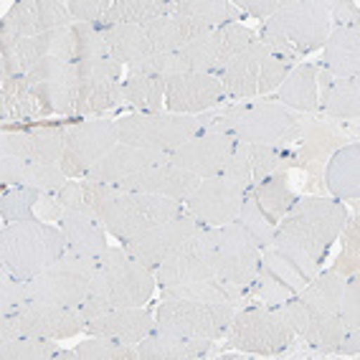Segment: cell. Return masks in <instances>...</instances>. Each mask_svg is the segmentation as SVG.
Returning a JSON list of instances; mask_svg holds the SVG:
<instances>
[{"instance_id": "cell-2", "label": "cell", "mask_w": 360, "mask_h": 360, "mask_svg": "<svg viewBox=\"0 0 360 360\" xmlns=\"http://www.w3.org/2000/svg\"><path fill=\"white\" fill-rule=\"evenodd\" d=\"M183 213L186 208L180 200L150 193H129L94 180V216L122 244L165 221L178 219Z\"/></svg>"}, {"instance_id": "cell-4", "label": "cell", "mask_w": 360, "mask_h": 360, "mask_svg": "<svg viewBox=\"0 0 360 360\" xmlns=\"http://www.w3.org/2000/svg\"><path fill=\"white\" fill-rule=\"evenodd\" d=\"M345 221L347 208L342 200L304 195L297 198L290 211L284 213V219L277 224V233L322 264L330 246L340 238Z\"/></svg>"}, {"instance_id": "cell-14", "label": "cell", "mask_w": 360, "mask_h": 360, "mask_svg": "<svg viewBox=\"0 0 360 360\" xmlns=\"http://www.w3.org/2000/svg\"><path fill=\"white\" fill-rule=\"evenodd\" d=\"M117 124L112 120H86L74 122L66 129V148L61 158V170L66 178H86L89 170L115 148Z\"/></svg>"}, {"instance_id": "cell-24", "label": "cell", "mask_w": 360, "mask_h": 360, "mask_svg": "<svg viewBox=\"0 0 360 360\" xmlns=\"http://www.w3.org/2000/svg\"><path fill=\"white\" fill-rule=\"evenodd\" d=\"M158 328L155 315L145 307H124V309H110L104 315L91 317L86 322V333L89 335H104L112 340L137 345L142 338H148Z\"/></svg>"}, {"instance_id": "cell-39", "label": "cell", "mask_w": 360, "mask_h": 360, "mask_svg": "<svg viewBox=\"0 0 360 360\" xmlns=\"http://www.w3.org/2000/svg\"><path fill=\"white\" fill-rule=\"evenodd\" d=\"M249 195L257 200V206L266 213V219L271 224H279L284 219V213L290 211L292 203L297 200L295 191L290 188V180L284 173H274L271 178L262 180L259 186L249 188Z\"/></svg>"}, {"instance_id": "cell-32", "label": "cell", "mask_w": 360, "mask_h": 360, "mask_svg": "<svg viewBox=\"0 0 360 360\" xmlns=\"http://www.w3.org/2000/svg\"><path fill=\"white\" fill-rule=\"evenodd\" d=\"M322 66L333 79H358L360 74V33L358 28H335L322 44Z\"/></svg>"}, {"instance_id": "cell-18", "label": "cell", "mask_w": 360, "mask_h": 360, "mask_svg": "<svg viewBox=\"0 0 360 360\" xmlns=\"http://www.w3.org/2000/svg\"><path fill=\"white\" fill-rule=\"evenodd\" d=\"M226 97L224 84L216 74H198V71H183L165 77V107L170 115H198Z\"/></svg>"}, {"instance_id": "cell-35", "label": "cell", "mask_w": 360, "mask_h": 360, "mask_svg": "<svg viewBox=\"0 0 360 360\" xmlns=\"http://www.w3.org/2000/svg\"><path fill=\"white\" fill-rule=\"evenodd\" d=\"M162 300H198L211 304H231L238 307L249 297V287H238L233 282H226L221 277H208L193 284H180V287H165L160 290Z\"/></svg>"}, {"instance_id": "cell-50", "label": "cell", "mask_w": 360, "mask_h": 360, "mask_svg": "<svg viewBox=\"0 0 360 360\" xmlns=\"http://www.w3.org/2000/svg\"><path fill=\"white\" fill-rule=\"evenodd\" d=\"M249 295L254 297L259 304H264V307L277 309V307H282L284 302H290L292 297H297V292L292 290L290 284H284L279 277H274L269 269L259 266V274H257V279H254V284L249 287Z\"/></svg>"}, {"instance_id": "cell-19", "label": "cell", "mask_w": 360, "mask_h": 360, "mask_svg": "<svg viewBox=\"0 0 360 360\" xmlns=\"http://www.w3.org/2000/svg\"><path fill=\"white\" fill-rule=\"evenodd\" d=\"M198 229H200L198 221H195L193 216L183 213V216H178V219L165 221V224L155 226V229H150V231L124 241L122 249L127 251L132 259H137V262L145 264L148 269L155 271L180 244H186L188 238L193 236Z\"/></svg>"}, {"instance_id": "cell-51", "label": "cell", "mask_w": 360, "mask_h": 360, "mask_svg": "<svg viewBox=\"0 0 360 360\" xmlns=\"http://www.w3.org/2000/svg\"><path fill=\"white\" fill-rule=\"evenodd\" d=\"M342 249L333 264V271L340 277L350 279L358 274V262H360V236H358V216H347L345 226H342Z\"/></svg>"}, {"instance_id": "cell-5", "label": "cell", "mask_w": 360, "mask_h": 360, "mask_svg": "<svg viewBox=\"0 0 360 360\" xmlns=\"http://www.w3.org/2000/svg\"><path fill=\"white\" fill-rule=\"evenodd\" d=\"M66 236L58 226L31 219L8 224L0 231V259L15 277L31 282L64 257Z\"/></svg>"}, {"instance_id": "cell-46", "label": "cell", "mask_w": 360, "mask_h": 360, "mask_svg": "<svg viewBox=\"0 0 360 360\" xmlns=\"http://www.w3.org/2000/svg\"><path fill=\"white\" fill-rule=\"evenodd\" d=\"M66 129H69V124H39V127H31L33 160L61 165L66 148Z\"/></svg>"}, {"instance_id": "cell-42", "label": "cell", "mask_w": 360, "mask_h": 360, "mask_svg": "<svg viewBox=\"0 0 360 360\" xmlns=\"http://www.w3.org/2000/svg\"><path fill=\"white\" fill-rule=\"evenodd\" d=\"M175 11L200 20L211 31L238 23V18H241V8L236 3H229V0H180V3H175Z\"/></svg>"}, {"instance_id": "cell-28", "label": "cell", "mask_w": 360, "mask_h": 360, "mask_svg": "<svg viewBox=\"0 0 360 360\" xmlns=\"http://www.w3.org/2000/svg\"><path fill=\"white\" fill-rule=\"evenodd\" d=\"M211 345L213 340L206 338H191L155 328L148 338L137 342V360H195L203 358Z\"/></svg>"}, {"instance_id": "cell-48", "label": "cell", "mask_w": 360, "mask_h": 360, "mask_svg": "<svg viewBox=\"0 0 360 360\" xmlns=\"http://www.w3.org/2000/svg\"><path fill=\"white\" fill-rule=\"evenodd\" d=\"M79 360H137V345L112 340L104 335H91L74 347Z\"/></svg>"}, {"instance_id": "cell-23", "label": "cell", "mask_w": 360, "mask_h": 360, "mask_svg": "<svg viewBox=\"0 0 360 360\" xmlns=\"http://www.w3.org/2000/svg\"><path fill=\"white\" fill-rule=\"evenodd\" d=\"M198 175L188 173V170H180L173 162H158V165H150L140 173L129 175V178L115 183V188L120 191H129V193H150V195H162V198H173L186 203L193 191L200 186Z\"/></svg>"}, {"instance_id": "cell-64", "label": "cell", "mask_w": 360, "mask_h": 360, "mask_svg": "<svg viewBox=\"0 0 360 360\" xmlns=\"http://www.w3.org/2000/svg\"><path fill=\"white\" fill-rule=\"evenodd\" d=\"M335 350H338L340 355H358L360 353V330H347Z\"/></svg>"}, {"instance_id": "cell-60", "label": "cell", "mask_w": 360, "mask_h": 360, "mask_svg": "<svg viewBox=\"0 0 360 360\" xmlns=\"http://www.w3.org/2000/svg\"><path fill=\"white\" fill-rule=\"evenodd\" d=\"M51 56L61 58L66 64H77V36H74V26L51 31Z\"/></svg>"}, {"instance_id": "cell-15", "label": "cell", "mask_w": 360, "mask_h": 360, "mask_svg": "<svg viewBox=\"0 0 360 360\" xmlns=\"http://www.w3.org/2000/svg\"><path fill=\"white\" fill-rule=\"evenodd\" d=\"M216 277V262H213V229L200 226L186 244L165 259L155 269V282L165 287H180V284H193L200 279Z\"/></svg>"}, {"instance_id": "cell-13", "label": "cell", "mask_w": 360, "mask_h": 360, "mask_svg": "<svg viewBox=\"0 0 360 360\" xmlns=\"http://www.w3.org/2000/svg\"><path fill=\"white\" fill-rule=\"evenodd\" d=\"M213 262L216 277L238 287H251L262 266V249L251 241L241 226L231 221L213 229Z\"/></svg>"}, {"instance_id": "cell-52", "label": "cell", "mask_w": 360, "mask_h": 360, "mask_svg": "<svg viewBox=\"0 0 360 360\" xmlns=\"http://www.w3.org/2000/svg\"><path fill=\"white\" fill-rule=\"evenodd\" d=\"M28 302H31V295H28L26 282L15 277L3 264V269H0V317L18 315Z\"/></svg>"}, {"instance_id": "cell-43", "label": "cell", "mask_w": 360, "mask_h": 360, "mask_svg": "<svg viewBox=\"0 0 360 360\" xmlns=\"http://www.w3.org/2000/svg\"><path fill=\"white\" fill-rule=\"evenodd\" d=\"M320 110L338 120H358L360 82L358 79H333L330 89L320 99Z\"/></svg>"}, {"instance_id": "cell-58", "label": "cell", "mask_w": 360, "mask_h": 360, "mask_svg": "<svg viewBox=\"0 0 360 360\" xmlns=\"http://www.w3.org/2000/svg\"><path fill=\"white\" fill-rule=\"evenodd\" d=\"M77 71H79V79H120L122 64L115 61L112 56L89 58V61H79Z\"/></svg>"}, {"instance_id": "cell-49", "label": "cell", "mask_w": 360, "mask_h": 360, "mask_svg": "<svg viewBox=\"0 0 360 360\" xmlns=\"http://www.w3.org/2000/svg\"><path fill=\"white\" fill-rule=\"evenodd\" d=\"M56 340H46V338L20 335L11 342H0V358L3 360H51L56 358Z\"/></svg>"}, {"instance_id": "cell-55", "label": "cell", "mask_w": 360, "mask_h": 360, "mask_svg": "<svg viewBox=\"0 0 360 360\" xmlns=\"http://www.w3.org/2000/svg\"><path fill=\"white\" fill-rule=\"evenodd\" d=\"M335 140H338V135L330 132L328 127H322V124L309 127L307 132H300V137H297V142H300V160H322L335 148Z\"/></svg>"}, {"instance_id": "cell-29", "label": "cell", "mask_w": 360, "mask_h": 360, "mask_svg": "<svg viewBox=\"0 0 360 360\" xmlns=\"http://www.w3.org/2000/svg\"><path fill=\"white\" fill-rule=\"evenodd\" d=\"M145 31H148L155 53H178L188 44H193L195 39L206 36L211 28L203 26L200 20L191 18V15L175 11V3H173V11L167 15H162V18L148 23Z\"/></svg>"}, {"instance_id": "cell-11", "label": "cell", "mask_w": 360, "mask_h": 360, "mask_svg": "<svg viewBox=\"0 0 360 360\" xmlns=\"http://www.w3.org/2000/svg\"><path fill=\"white\" fill-rule=\"evenodd\" d=\"M236 307L231 304H211L198 300H162L155 309V322L160 330L219 340L231 325Z\"/></svg>"}, {"instance_id": "cell-34", "label": "cell", "mask_w": 360, "mask_h": 360, "mask_svg": "<svg viewBox=\"0 0 360 360\" xmlns=\"http://www.w3.org/2000/svg\"><path fill=\"white\" fill-rule=\"evenodd\" d=\"M325 186L338 200L360 198V145L350 142L333 153L325 173Z\"/></svg>"}, {"instance_id": "cell-61", "label": "cell", "mask_w": 360, "mask_h": 360, "mask_svg": "<svg viewBox=\"0 0 360 360\" xmlns=\"http://www.w3.org/2000/svg\"><path fill=\"white\" fill-rule=\"evenodd\" d=\"M328 11H333L330 20L335 18L338 28H358L360 23V6L353 0H338V3H328Z\"/></svg>"}, {"instance_id": "cell-26", "label": "cell", "mask_w": 360, "mask_h": 360, "mask_svg": "<svg viewBox=\"0 0 360 360\" xmlns=\"http://www.w3.org/2000/svg\"><path fill=\"white\" fill-rule=\"evenodd\" d=\"M282 153L274 148H264V145H251V142H238L231 153V160L226 165L224 173L229 178L244 183L246 188L259 186L262 180L271 178L274 173L282 170Z\"/></svg>"}, {"instance_id": "cell-1", "label": "cell", "mask_w": 360, "mask_h": 360, "mask_svg": "<svg viewBox=\"0 0 360 360\" xmlns=\"http://www.w3.org/2000/svg\"><path fill=\"white\" fill-rule=\"evenodd\" d=\"M155 287L158 282L153 269L132 259L124 249H107L99 257L89 295L84 297L79 309L89 322L91 317L104 315L110 309L142 307L153 297Z\"/></svg>"}, {"instance_id": "cell-16", "label": "cell", "mask_w": 360, "mask_h": 360, "mask_svg": "<svg viewBox=\"0 0 360 360\" xmlns=\"http://www.w3.org/2000/svg\"><path fill=\"white\" fill-rule=\"evenodd\" d=\"M249 188L229 175H216V178H203L193 195L183 203L188 216H193L200 226L219 229V226L231 224L236 219L238 208L244 203Z\"/></svg>"}, {"instance_id": "cell-7", "label": "cell", "mask_w": 360, "mask_h": 360, "mask_svg": "<svg viewBox=\"0 0 360 360\" xmlns=\"http://www.w3.org/2000/svg\"><path fill=\"white\" fill-rule=\"evenodd\" d=\"M287 74H290V64L257 41L246 51L238 53L221 71L219 79L229 99H246L277 91Z\"/></svg>"}, {"instance_id": "cell-31", "label": "cell", "mask_w": 360, "mask_h": 360, "mask_svg": "<svg viewBox=\"0 0 360 360\" xmlns=\"http://www.w3.org/2000/svg\"><path fill=\"white\" fill-rule=\"evenodd\" d=\"M58 229L66 236V249L77 251L82 257L99 259L104 251L110 249V244H107V229L94 216L64 208L61 219H58Z\"/></svg>"}, {"instance_id": "cell-36", "label": "cell", "mask_w": 360, "mask_h": 360, "mask_svg": "<svg viewBox=\"0 0 360 360\" xmlns=\"http://www.w3.org/2000/svg\"><path fill=\"white\" fill-rule=\"evenodd\" d=\"M127 104L124 86L120 79H82L77 91L74 117H89L99 112H110Z\"/></svg>"}, {"instance_id": "cell-8", "label": "cell", "mask_w": 360, "mask_h": 360, "mask_svg": "<svg viewBox=\"0 0 360 360\" xmlns=\"http://www.w3.org/2000/svg\"><path fill=\"white\" fill-rule=\"evenodd\" d=\"M99 259L82 257L77 251H64V257L53 262L49 269L26 282L28 295L36 302L58 304V307H79L89 295V284L97 271Z\"/></svg>"}, {"instance_id": "cell-12", "label": "cell", "mask_w": 360, "mask_h": 360, "mask_svg": "<svg viewBox=\"0 0 360 360\" xmlns=\"http://www.w3.org/2000/svg\"><path fill=\"white\" fill-rule=\"evenodd\" d=\"M251 44H257L254 33L241 23H231L224 28H213L206 36L188 44L178 51L183 71H198V74H216L219 77L226 66Z\"/></svg>"}, {"instance_id": "cell-47", "label": "cell", "mask_w": 360, "mask_h": 360, "mask_svg": "<svg viewBox=\"0 0 360 360\" xmlns=\"http://www.w3.org/2000/svg\"><path fill=\"white\" fill-rule=\"evenodd\" d=\"M66 183H69V178L61 170V165H49V162H39V160L20 165L18 186L36 188L41 193H58Z\"/></svg>"}, {"instance_id": "cell-38", "label": "cell", "mask_w": 360, "mask_h": 360, "mask_svg": "<svg viewBox=\"0 0 360 360\" xmlns=\"http://www.w3.org/2000/svg\"><path fill=\"white\" fill-rule=\"evenodd\" d=\"M173 11V3H165V0H115L99 23L94 26L99 28H110V26H148L153 20L162 18Z\"/></svg>"}, {"instance_id": "cell-25", "label": "cell", "mask_w": 360, "mask_h": 360, "mask_svg": "<svg viewBox=\"0 0 360 360\" xmlns=\"http://www.w3.org/2000/svg\"><path fill=\"white\" fill-rule=\"evenodd\" d=\"M158 162H167V155L117 142L115 148L104 155L97 165L91 167L86 178L97 180V183H107V186H115L120 180L140 173V170H145V167H150V165H158Z\"/></svg>"}, {"instance_id": "cell-17", "label": "cell", "mask_w": 360, "mask_h": 360, "mask_svg": "<svg viewBox=\"0 0 360 360\" xmlns=\"http://www.w3.org/2000/svg\"><path fill=\"white\" fill-rule=\"evenodd\" d=\"M233 148H236V137L229 132H198L167 155V162L198 178H216V175H224Z\"/></svg>"}, {"instance_id": "cell-54", "label": "cell", "mask_w": 360, "mask_h": 360, "mask_svg": "<svg viewBox=\"0 0 360 360\" xmlns=\"http://www.w3.org/2000/svg\"><path fill=\"white\" fill-rule=\"evenodd\" d=\"M74 36H77V64L110 56V46L104 41L102 28L94 23H74Z\"/></svg>"}, {"instance_id": "cell-62", "label": "cell", "mask_w": 360, "mask_h": 360, "mask_svg": "<svg viewBox=\"0 0 360 360\" xmlns=\"http://www.w3.org/2000/svg\"><path fill=\"white\" fill-rule=\"evenodd\" d=\"M284 0H244V3H236L241 11L251 13V18H269L282 8Z\"/></svg>"}, {"instance_id": "cell-22", "label": "cell", "mask_w": 360, "mask_h": 360, "mask_svg": "<svg viewBox=\"0 0 360 360\" xmlns=\"http://www.w3.org/2000/svg\"><path fill=\"white\" fill-rule=\"evenodd\" d=\"M66 26H74V18L64 0H20L3 18V31L20 39L44 36Z\"/></svg>"}, {"instance_id": "cell-3", "label": "cell", "mask_w": 360, "mask_h": 360, "mask_svg": "<svg viewBox=\"0 0 360 360\" xmlns=\"http://www.w3.org/2000/svg\"><path fill=\"white\" fill-rule=\"evenodd\" d=\"M330 33V11L322 0H284L277 13L264 20L259 44L290 64L292 58L322 49Z\"/></svg>"}, {"instance_id": "cell-10", "label": "cell", "mask_w": 360, "mask_h": 360, "mask_svg": "<svg viewBox=\"0 0 360 360\" xmlns=\"http://www.w3.org/2000/svg\"><path fill=\"white\" fill-rule=\"evenodd\" d=\"M295 330L279 309L249 307L236 309L226 330V345L251 355H277L295 345Z\"/></svg>"}, {"instance_id": "cell-59", "label": "cell", "mask_w": 360, "mask_h": 360, "mask_svg": "<svg viewBox=\"0 0 360 360\" xmlns=\"http://www.w3.org/2000/svg\"><path fill=\"white\" fill-rule=\"evenodd\" d=\"M112 3L107 0H71L69 13L74 23H99L107 15Z\"/></svg>"}, {"instance_id": "cell-27", "label": "cell", "mask_w": 360, "mask_h": 360, "mask_svg": "<svg viewBox=\"0 0 360 360\" xmlns=\"http://www.w3.org/2000/svg\"><path fill=\"white\" fill-rule=\"evenodd\" d=\"M46 56H51V33L20 39L0 28V79L26 77Z\"/></svg>"}, {"instance_id": "cell-44", "label": "cell", "mask_w": 360, "mask_h": 360, "mask_svg": "<svg viewBox=\"0 0 360 360\" xmlns=\"http://www.w3.org/2000/svg\"><path fill=\"white\" fill-rule=\"evenodd\" d=\"M233 224L241 226V229L249 233L251 241H254L262 251L269 249L271 238H274V233H277V224H271V221L266 219V213L257 206V200L251 198L249 193H246L244 203H241V208H238Z\"/></svg>"}, {"instance_id": "cell-53", "label": "cell", "mask_w": 360, "mask_h": 360, "mask_svg": "<svg viewBox=\"0 0 360 360\" xmlns=\"http://www.w3.org/2000/svg\"><path fill=\"white\" fill-rule=\"evenodd\" d=\"M56 200L64 208H69V211L94 216V180H89V178L69 180V183L56 193ZM94 219H97V216H94Z\"/></svg>"}, {"instance_id": "cell-56", "label": "cell", "mask_w": 360, "mask_h": 360, "mask_svg": "<svg viewBox=\"0 0 360 360\" xmlns=\"http://www.w3.org/2000/svg\"><path fill=\"white\" fill-rule=\"evenodd\" d=\"M0 158H15V160H33V135L31 129H6L0 137Z\"/></svg>"}, {"instance_id": "cell-45", "label": "cell", "mask_w": 360, "mask_h": 360, "mask_svg": "<svg viewBox=\"0 0 360 360\" xmlns=\"http://www.w3.org/2000/svg\"><path fill=\"white\" fill-rule=\"evenodd\" d=\"M41 191L26 186H13L8 188L3 198H0V216H3V224H18V221H31L36 219V206L41 200Z\"/></svg>"}, {"instance_id": "cell-21", "label": "cell", "mask_w": 360, "mask_h": 360, "mask_svg": "<svg viewBox=\"0 0 360 360\" xmlns=\"http://www.w3.org/2000/svg\"><path fill=\"white\" fill-rule=\"evenodd\" d=\"M20 335L28 338H46V340H66L82 330H86V317L79 307H58V304L31 302L18 315Z\"/></svg>"}, {"instance_id": "cell-40", "label": "cell", "mask_w": 360, "mask_h": 360, "mask_svg": "<svg viewBox=\"0 0 360 360\" xmlns=\"http://www.w3.org/2000/svg\"><path fill=\"white\" fill-rule=\"evenodd\" d=\"M345 284L347 279L340 277V274H335L333 269L320 271L312 282L304 284V290L297 297L302 302L312 304V307L322 309V312H328V315L340 317V302H342V295H345Z\"/></svg>"}, {"instance_id": "cell-57", "label": "cell", "mask_w": 360, "mask_h": 360, "mask_svg": "<svg viewBox=\"0 0 360 360\" xmlns=\"http://www.w3.org/2000/svg\"><path fill=\"white\" fill-rule=\"evenodd\" d=\"M340 322L345 330H360V284L358 277H350L340 302Z\"/></svg>"}, {"instance_id": "cell-20", "label": "cell", "mask_w": 360, "mask_h": 360, "mask_svg": "<svg viewBox=\"0 0 360 360\" xmlns=\"http://www.w3.org/2000/svg\"><path fill=\"white\" fill-rule=\"evenodd\" d=\"M277 309L284 315V320L290 322V328L295 330V335H300L309 347H315L320 353L335 350L338 342L342 340V335L347 333L345 325L340 322V317L328 315V312H322V309L302 302L300 297H292L290 302H284Z\"/></svg>"}, {"instance_id": "cell-6", "label": "cell", "mask_w": 360, "mask_h": 360, "mask_svg": "<svg viewBox=\"0 0 360 360\" xmlns=\"http://www.w3.org/2000/svg\"><path fill=\"white\" fill-rule=\"evenodd\" d=\"M200 132H229L238 142L284 150L297 142L302 127L297 117L290 110H284L282 104H249V107H231L224 115L203 120Z\"/></svg>"}, {"instance_id": "cell-9", "label": "cell", "mask_w": 360, "mask_h": 360, "mask_svg": "<svg viewBox=\"0 0 360 360\" xmlns=\"http://www.w3.org/2000/svg\"><path fill=\"white\" fill-rule=\"evenodd\" d=\"M115 124L120 142L165 155H170L203 129V120L186 115H162V112H135L124 115L122 120H115Z\"/></svg>"}, {"instance_id": "cell-37", "label": "cell", "mask_w": 360, "mask_h": 360, "mask_svg": "<svg viewBox=\"0 0 360 360\" xmlns=\"http://www.w3.org/2000/svg\"><path fill=\"white\" fill-rule=\"evenodd\" d=\"M277 99L300 112H320V89H317V64H302L290 69L279 84Z\"/></svg>"}, {"instance_id": "cell-33", "label": "cell", "mask_w": 360, "mask_h": 360, "mask_svg": "<svg viewBox=\"0 0 360 360\" xmlns=\"http://www.w3.org/2000/svg\"><path fill=\"white\" fill-rule=\"evenodd\" d=\"M104 41L110 46V56L115 61H120L122 66H129V71L140 69L145 61L155 56V49L150 44V36L145 31V26H110L102 28Z\"/></svg>"}, {"instance_id": "cell-63", "label": "cell", "mask_w": 360, "mask_h": 360, "mask_svg": "<svg viewBox=\"0 0 360 360\" xmlns=\"http://www.w3.org/2000/svg\"><path fill=\"white\" fill-rule=\"evenodd\" d=\"M20 338V325L15 315H3L0 317V342H11Z\"/></svg>"}, {"instance_id": "cell-30", "label": "cell", "mask_w": 360, "mask_h": 360, "mask_svg": "<svg viewBox=\"0 0 360 360\" xmlns=\"http://www.w3.org/2000/svg\"><path fill=\"white\" fill-rule=\"evenodd\" d=\"M51 117L49 104L28 84L26 77L0 79V120L3 122H31Z\"/></svg>"}, {"instance_id": "cell-41", "label": "cell", "mask_w": 360, "mask_h": 360, "mask_svg": "<svg viewBox=\"0 0 360 360\" xmlns=\"http://www.w3.org/2000/svg\"><path fill=\"white\" fill-rule=\"evenodd\" d=\"M127 104L140 112H160L165 107V77L140 74L129 71V77L122 82Z\"/></svg>"}]
</instances>
